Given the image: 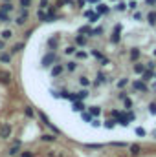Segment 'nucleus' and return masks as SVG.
<instances>
[{
	"label": "nucleus",
	"mask_w": 156,
	"mask_h": 157,
	"mask_svg": "<svg viewBox=\"0 0 156 157\" xmlns=\"http://www.w3.org/2000/svg\"><path fill=\"white\" fill-rule=\"evenodd\" d=\"M117 121H114V119H109V121H105V128H109V130H112L114 126H116Z\"/></svg>",
	"instance_id": "nucleus-29"
},
{
	"label": "nucleus",
	"mask_w": 156,
	"mask_h": 157,
	"mask_svg": "<svg viewBox=\"0 0 156 157\" xmlns=\"http://www.w3.org/2000/svg\"><path fill=\"white\" fill-rule=\"evenodd\" d=\"M90 126H94V128H99V126H101V121H99V119H92V121H90Z\"/></svg>",
	"instance_id": "nucleus-34"
},
{
	"label": "nucleus",
	"mask_w": 156,
	"mask_h": 157,
	"mask_svg": "<svg viewBox=\"0 0 156 157\" xmlns=\"http://www.w3.org/2000/svg\"><path fill=\"white\" fill-rule=\"evenodd\" d=\"M18 2H20L22 7H30V6H31V0H18Z\"/></svg>",
	"instance_id": "nucleus-41"
},
{
	"label": "nucleus",
	"mask_w": 156,
	"mask_h": 157,
	"mask_svg": "<svg viewBox=\"0 0 156 157\" xmlns=\"http://www.w3.org/2000/svg\"><path fill=\"white\" fill-rule=\"evenodd\" d=\"M112 115H114V117H119V115H121V113H119V112H117V110H114V112H112Z\"/></svg>",
	"instance_id": "nucleus-51"
},
{
	"label": "nucleus",
	"mask_w": 156,
	"mask_h": 157,
	"mask_svg": "<svg viewBox=\"0 0 156 157\" xmlns=\"http://www.w3.org/2000/svg\"><path fill=\"white\" fill-rule=\"evenodd\" d=\"M28 17H30V13H28V7H24V9H22V13L17 17V20H15V22H17L18 26H24V24H26V20H28Z\"/></svg>",
	"instance_id": "nucleus-5"
},
{
	"label": "nucleus",
	"mask_w": 156,
	"mask_h": 157,
	"mask_svg": "<svg viewBox=\"0 0 156 157\" xmlns=\"http://www.w3.org/2000/svg\"><path fill=\"white\" fill-rule=\"evenodd\" d=\"M97 13H99V15H107V13H109V7H107L105 4H99V6H97Z\"/></svg>",
	"instance_id": "nucleus-27"
},
{
	"label": "nucleus",
	"mask_w": 156,
	"mask_h": 157,
	"mask_svg": "<svg viewBox=\"0 0 156 157\" xmlns=\"http://www.w3.org/2000/svg\"><path fill=\"white\" fill-rule=\"evenodd\" d=\"M64 70H66V68H64L63 64H53V66H51V70H50V75H51L53 78H55V77H61Z\"/></svg>",
	"instance_id": "nucleus-3"
},
{
	"label": "nucleus",
	"mask_w": 156,
	"mask_h": 157,
	"mask_svg": "<svg viewBox=\"0 0 156 157\" xmlns=\"http://www.w3.org/2000/svg\"><path fill=\"white\" fill-rule=\"evenodd\" d=\"M86 2H90V4H96V2H97V0H86Z\"/></svg>",
	"instance_id": "nucleus-54"
},
{
	"label": "nucleus",
	"mask_w": 156,
	"mask_h": 157,
	"mask_svg": "<svg viewBox=\"0 0 156 157\" xmlns=\"http://www.w3.org/2000/svg\"><path fill=\"white\" fill-rule=\"evenodd\" d=\"M86 148H92V150H101L103 148V144H84Z\"/></svg>",
	"instance_id": "nucleus-38"
},
{
	"label": "nucleus",
	"mask_w": 156,
	"mask_h": 157,
	"mask_svg": "<svg viewBox=\"0 0 156 157\" xmlns=\"http://www.w3.org/2000/svg\"><path fill=\"white\" fill-rule=\"evenodd\" d=\"M0 62L9 64V62H11V53H2V55H0Z\"/></svg>",
	"instance_id": "nucleus-21"
},
{
	"label": "nucleus",
	"mask_w": 156,
	"mask_h": 157,
	"mask_svg": "<svg viewBox=\"0 0 156 157\" xmlns=\"http://www.w3.org/2000/svg\"><path fill=\"white\" fill-rule=\"evenodd\" d=\"M92 55H94V57H96V59H101V60H103V59H105V57H103V53H99V51H97V49H92Z\"/></svg>",
	"instance_id": "nucleus-36"
},
{
	"label": "nucleus",
	"mask_w": 156,
	"mask_h": 157,
	"mask_svg": "<svg viewBox=\"0 0 156 157\" xmlns=\"http://www.w3.org/2000/svg\"><path fill=\"white\" fill-rule=\"evenodd\" d=\"M79 86H81V88H88V86H90V78L88 77H79Z\"/></svg>",
	"instance_id": "nucleus-19"
},
{
	"label": "nucleus",
	"mask_w": 156,
	"mask_h": 157,
	"mask_svg": "<svg viewBox=\"0 0 156 157\" xmlns=\"http://www.w3.org/2000/svg\"><path fill=\"white\" fill-rule=\"evenodd\" d=\"M119 33H121V24H117L116 28H114V33H112V37H110L112 44H117V42H119Z\"/></svg>",
	"instance_id": "nucleus-7"
},
{
	"label": "nucleus",
	"mask_w": 156,
	"mask_h": 157,
	"mask_svg": "<svg viewBox=\"0 0 156 157\" xmlns=\"http://www.w3.org/2000/svg\"><path fill=\"white\" fill-rule=\"evenodd\" d=\"M105 82H107L105 73H97V77H96V86H101V84H105Z\"/></svg>",
	"instance_id": "nucleus-18"
},
{
	"label": "nucleus",
	"mask_w": 156,
	"mask_h": 157,
	"mask_svg": "<svg viewBox=\"0 0 156 157\" xmlns=\"http://www.w3.org/2000/svg\"><path fill=\"white\" fill-rule=\"evenodd\" d=\"M0 20H2V22H9L11 18H9V15H7V13H4V11H0Z\"/></svg>",
	"instance_id": "nucleus-33"
},
{
	"label": "nucleus",
	"mask_w": 156,
	"mask_h": 157,
	"mask_svg": "<svg viewBox=\"0 0 156 157\" xmlns=\"http://www.w3.org/2000/svg\"><path fill=\"white\" fill-rule=\"evenodd\" d=\"M20 157H33V152H28V150H26V152H22Z\"/></svg>",
	"instance_id": "nucleus-46"
},
{
	"label": "nucleus",
	"mask_w": 156,
	"mask_h": 157,
	"mask_svg": "<svg viewBox=\"0 0 156 157\" xmlns=\"http://www.w3.org/2000/svg\"><path fill=\"white\" fill-rule=\"evenodd\" d=\"M84 108H86V106H84L83 101H74V108H72L74 112H84Z\"/></svg>",
	"instance_id": "nucleus-12"
},
{
	"label": "nucleus",
	"mask_w": 156,
	"mask_h": 157,
	"mask_svg": "<svg viewBox=\"0 0 156 157\" xmlns=\"http://www.w3.org/2000/svg\"><path fill=\"white\" fill-rule=\"evenodd\" d=\"M149 113L151 115H156V102H151L149 104Z\"/></svg>",
	"instance_id": "nucleus-35"
},
{
	"label": "nucleus",
	"mask_w": 156,
	"mask_h": 157,
	"mask_svg": "<svg viewBox=\"0 0 156 157\" xmlns=\"http://www.w3.org/2000/svg\"><path fill=\"white\" fill-rule=\"evenodd\" d=\"M37 17H39L42 22H46V13H44V9H40L39 13H37Z\"/></svg>",
	"instance_id": "nucleus-40"
},
{
	"label": "nucleus",
	"mask_w": 156,
	"mask_h": 157,
	"mask_svg": "<svg viewBox=\"0 0 156 157\" xmlns=\"http://www.w3.org/2000/svg\"><path fill=\"white\" fill-rule=\"evenodd\" d=\"M64 68H66V70H68L70 73H74V71L77 70V62H74V60H72V62H68V64H66Z\"/></svg>",
	"instance_id": "nucleus-23"
},
{
	"label": "nucleus",
	"mask_w": 156,
	"mask_h": 157,
	"mask_svg": "<svg viewBox=\"0 0 156 157\" xmlns=\"http://www.w3.org/2000/svg\"><path fill=\"white\" fill-rule=\"evenodd\" d=\"M125 9H127V4H123V2H119L116 6V11H125Z\"/></svg>",
	"instance_id": "nucleus-39"
},
{
	"label": "nucleus",
	"mask_w": 156,
	"mask_h": 157,
	"mask_svg": "<svg viewBox=\"0 0 156 157\" xmlns=\"http://www.w3.org/2000/svg\"><path fill=\"white\" fill-rule=\"evenodd\" d=\"M125 86H129V78H127V77H121L119 80H117V88H119V90H123Z\"/></svg>",
	"instance_id": "nucleus-22"
},
{
	"label": "nucleus",
	"mask_w": 156,
	"mask_h": 157,
	"mask_svg": "<svg viewBox=\"0 0 156 157\" xmlns=\"http://www.w3.org/2000/svg\"><path fill=\"white\" fill-rule=\"evenodd\" d=\"M123 104H125V108H127V110H130V108H132V99L125 97V99H123Z\"/></svg>",
	"instance_id": "nucleus-31"
},
{
	"label": "nucleus",
	"mask_w": 156,
	"mask_h": 157,
	"mask_svg": "<svg viewBox=\"0 0 156 157\" xmlns=\"http://www.w3.org/2000/svg\"><path fill=\"white\" fill-rule=\"evenodd\" d=\"M22 49H24V42H18V44H15V46H13V49H11V55L18 53V51H22Z\"/></svg>",
	"instance_id": "nucleus-20"
},
{
	"label": "nucleus",
	"mask_w": 156,
	"mask_h": 157,
	"mask_svg": "<svg viewBox=\"0 0 156 157\" xmlns=\"http://www.w3.org/2000/svg\"><path fill=\"white\" fill-rule=\"evenodd\" d=\"M2 2H11V0H2Z\"/></svg>",
	"instance_id": "nucleus-55"
},
{
	"label": "nucleus",
	"mask_w": 156,
	"mask_h": 157,
	"mask_svg": "<svg viewBox=\"0 0 156 157\" xmlns=\"http://www.w3.org/2000/svg\"><path fill=\"white\" fill-rule=\"evenodd\" d=\"M4 42H6V40H0V49H4Z\"/></svg>",
	"instance_id": "nucleus-52"
},
{
	"label": "nucleus",
	"mask_w": 156,
	"mask_h": 157,
	"mask_svg": "<svg viewBox=\"0 0 156 157\" xmlns=\"http://www.w3.org/2000/svg\"><path fill=\"white\" fill-rule=\"evenodd\" d=\"M153 53H154V57H156V49H154V51H153Z\"/></svg>",
	"instance_id": "nucleus-56"
},
{
	"label": "nucleus",
	"mask_w": 156,
	"mask_h": 157,
	"mask_svg": "<svg viewBox=\"0 0 156 157\" xmlns=\"http://www.w3.org/2000/svg\"><path fill=\"white\" fill-rule=\"evenodd\" d=\"M40 139H42L44 143H55V139H57V137H55V133H44Z\"/></svg>",
	"instance_id": "nucleus-13"
},
{
	"label": "nucleus",
	"mask_w": 156,
	"mask_h": 157,
	"mask_svg": "<svg viewBox=\"0 0 156 157\" xmlns=\"http://www.w3.org/2000/svg\"><path fill=\"white\" fill-rule=\"evenodd\" d=\"M77 51V48L76 46H66V49H64V55H74Z\"/></svg>",
	"instance_id": "nucleus-28"
},
{
	"label": "nucleus",
	"mask_w": 156,
	"mask_h": 157,
	"mask_svg": "<svg viewBox=\"0 0 156 157\" xmlns=\"http://www.w3.org/2000/svg\"><path fill=\"white\" fill-rule=\"evenodd\" d=\"M55 62V51H50V53H46L44 57H42V68H48V66H51Z\"/></svg>",
	"instance_id": "nucleus-1"
},
{
	"label": "nucleus",
	"mask_w": 156,
	"mask_h": 157,
	"mask_svg": "<svg viewBox=\"0 0 156 157\" xmlns=\"http://www.w3.org/2000/svg\"><path fill=\"white\" fill-rule=\"evenodd\" d=\"M129 152H130V155H138L142 152V146L140 144H130L129 146Z\"/></svg>",
	"instance_id": "nucleus-14"
},
{
	"label": "nucleus",
	"mask_w": 156,
	"mask_h": 157,
	"mask_svg": "<svg viewBox=\"0 0 156 157\" xmlns=\"http://www.w3.org/2000/svg\"><path fill=\"white\" fill-rule=\"evenodd\" d=\"M88 95H90V93H88V90L84 88V90H79L77 93H76V99H77V101H84Z\"/></svg>",
	"instance_id": "nucleus-11"
},
{
	"label": "nucleus",
	"mask_w": 156,
	"mask_h": 157,
	"mask_svg": "<svg viewBox=\"0 0 156 157\" xmlns=\"http://www.w3.org/2000/svg\"><path fill=\"white\" fill-rule=\"evenodd\" d=\"M134 18H136V20H140V18H142V13H140V11H136V13H134Z\"/></svg>",
	"instance_id": "nucleus-50"
},
{
	"label": "nucleus",
	"mask_w": 156,
	"mask_h": 157,
	"mask_svg": "<svg viewBox=\"0 0 156 157\" xmlns=\"http://www.w3.org/2000/svg\"><path fill=\"white\" fill-rule=\"evenodd\" d=\"M39 7H40V9H46V7H48V0H40Z\"/></svg>",
	"instance_id": "nucleus-43"
},
{
	"label": "nucleus",
	"mask_w": 156,
	"mask_h": 157,
	"mask_svg": "<svg viewBox=\"0 0 156 157\" xmlns=\"http://www.w3.org/2000/svg\"><path fill=\"white\" fill-rule=\"evenodd\" d=\"M11 132H13V130H11L9 124H2V126H0V137H2V139H9V137H11Z\"/></svg>",
	"instance_id": "nucleus-6"
},
{
	"label": "nucleus",
	"mask_w": 156,
	"mask_h": 157,
	"mask_svg": "<svg viewBox=\"0 0 156 157\" xmlns=\"http://www.w3.org/2000/svg\"><path fill=\"white\" fill-rule=\"evenodd\" d=\"M39 117L42 119V122H44V124H46V126H48V128H50V130H51V132L55 133V135H59V133H61V132H59V128H55V126H53V124L50 122V119L46 117V115H44L42 112H39Z\"/></svg>",
	"instance_id": "nucleus-4"
},
{
	"label": "nucleus",
	"mask_w": 156,
	"mask_h": 157,
	"mask_svg": "<svg viewBox=\"0 0 156 157\" xmlns=\"http://www.w3.org/2000/svg\"><path fill=\"white\" fill-rule=\"evenodd\" d=\"M0 11H4V13H11V11H13V6H11V2H4V4L0 6Z\"/></svg>",
	"instance_id": "nucleus-15"
},
{
	"label": "nucleus",
	"mask_w": 156,
	"mask_h": 157,
	"mask_svg": "<svg viewBox=\"0 0 156 157\" xmlns=\"http://www.w3.org/2000/svg\"><path fill=\"white\" fill-rule=\"evenodd\" d=\"M117 97H119V99H121V101H123V99H125V97H127V91H123V90H121V91H119V95H117Z\"/></svg>",
	"instance_id": "nucleus-47"
},
{
	"label": "nucleus",
	"mask_w": 156,
	"mask_h": 157,
	"mask_svg": "<svg viewBox=\"0 0 156 157\" xmlns=\"http://www.w3.org/2000/svg\"><path fill=\"white\" fill-rule=\"evenodd\" d=\"M24 112H26V115H28V117H33V110H31V106H26V110H24Z\"/></svg>",
	"instance_id": "nucleus-42"
},
{
	"label": "nucleus",
	"mask_w": 156,
	"mask_h": 157,
	"mask_svg": "<svg viewBox=\"0 0 156 157\" xmlns=\"http://www.w3.org/2000/svg\"><path fill=\"white\" fill-rule=\"evenodd\" d=\"M112 146H117V148H123V146H127L125 143H112Z\"/></svg>",
	"instance_id": "nucleus-48"
},
{
	"label": "nucleus",
	"mask_w": 156,
	"mask_h": 157,
	"mask_svg": "<svg viewBox=\"0 0 156 157\" xmlns=\"http://www.w3.org/2000/svg\"><path fill=\"white\" fill-rule=\"evenodd\" d=\"M81 119L86 121V122H90V121L94 119V115H92V113H86V112H81Z\"/></svg>",
	"instance_id": "nucleus-30"
},
{
	"label": "nucleus",
	"mask_w": 156,
	"mask_h": 157,
	"mask_svg": "<svg viewBox=\"0 0 156 157\" xmlns=\"http://www.w3.org/2000/svg\"><path fill=\"white\" fill-rule=\"evenodd\" d=\"M145 2H147V4H149V6H151V4H154L156 0H145Z\"/></svg>",
	"instance_id": "nucleus-53"
},
{
	"label": "nucleus",
	"mask_w": 156,
	"mask_h": 157,
	"mask_svg": "<svg viewBox=\"0 0 156 157\" xmlns=\"http://www.w3.org/2000/svg\"><path fill=\"white\" fill-rule=\"evenodd\" d=\"M76 44H77V46H84V44H86V37H84V35H77V37H76Z\"/></svg>",
	"instance_id": "nucleus-26"
},
{
	"label": "nucleus",
	"mask_w": 156,
	"mask_h": 157,
	"mask_svg": "<svg viewBox=\"0 0 156 157\" xmlns=\"http://www.w3.org/2000/svg\"><path fill=\"white\" fill-rule=\"evenodd\" d=\"M0 82L9 84V82H11V73H9V71H0Z\"/></svg>",
	"instance_id": "nucleus-10"
},
{
	"label": "nucleus",
	"mask_w": 156,
	"mask_h": 157,
	"mask_svg": "<svg viewBox=\"0 0 156 157\" xmlns=\"http://www.w3.org/2000/svg\"><path fill=\"white\" fill-rule=\"evenodd\" d=\"M143 71H145V66H143L142 62H136V64H134V73H138V75H142Z\"/></svg>",
	"instance_id": "nucleus-17"
},
{
	"label": "nucleus",
	"mask_w": 156,
	"mask_h": 157,
	"mask_svg": "<svg viewBox=\"0 0 156 157\" xmlns=\"http://www.w3.org/2000/svg\"><path fill=\"white\" fill-rule=\"evenodd\" d=\"M48 44H50V46H53V48H55V46H57V37H51V39L48 40Z\"/></svg>",
	"instance_id": "nucleus-44"
},
{
	"label": "nucleus",
	"mask_w": 156,
	"mask_h": 157,
	"mask_svg": "<svg viewBox=\"0 0 156 157\" xmlns=\"http://www.w3.org/2000/svg\"><path fill=\"white\" fill-rule=\"evenodd\" d=\"M142 78H143V80H145V82H147V80H151V78H153V73H151V71H147V70H145V71H143V73H142Z\"/></svg>",
	"instance_id": "nucleus-32"
},
{
	"label": "nucleus",
	"mask_w": 156,
	"mask_h": 157,
	"mask_svg": "<svg viewBox=\"0 0 156 157\" xmlns=\"http://www.w3.org/2000/svg\"><path fill=\"white\" fill-rule=\"evenodd\" d=\"M132 88H134L136 91H142V93H147V91H149V88H147V84H145L143 78H142V80H134V82H132Z\"/></svg>",
	"instance_id": "nucleus-2"
},
{
	"label": "nucleus",
	"mask_w": 156,
	"mask_h": 157,
	"mask_svg": "<svg viewBox=\"0 0 156 157\" xmlns=\"http://www.w3.org/2000/svg\"><path fill=\"white\" fill-rule=\"evenodd\" d=\"M140 55H142V51H140V48H132V49H130V60H132V62H138V59H140Z\"/></svg>",
	"instance_id": "nucleus-8"
},
{
	"label": "nucleus",
	"mask_w": 156,
	"mask_h": 157,
	"mask_svg": "<svg viewBox=\"0 0 156 157\" xmlns=\"http://www.w3.org/2000/svg\"><path fill=\"white\" fill-rule=\"evenodd\" d=\"M76 55H77V59H83V60L86 59V53L84 51H76Z\"/></svg>",
	"instance_id": "nucleus-45"
},
{
	"label": "nucleus",
	"mask_w": 156,
	"mask_h": 157,
	"mask_svg": "<svg viewBox=\"0 0 156 157\" xmlns=\"http://www.w3.org/2000/svg\"><path fill=\"white\" fill-rule=\"evenodd\" d=\"M129 7H130V9H136V7H138V4H136V2H134V0H132V2H130V4H129Z\"/></svg>",
	"instance_id": "nucleus-49"
},
{
	"label": "nucleus",
	"mask_w": 156,
	"mask_h": 157,
	"mask_svg": "<svg viewBox=\"0 0 156 157\" xmlns=\"http://www.w3.org/2000/svg\"><path fill=\"white\" fill-rule=\"evenodd\" d=\"M18 152H20V141H15V143H13V146L9 148V152H7V154H9V155H17Z\"/></svg>",
	"instance_id": "nucleus-9"
},
{
	"label": "nucleus",
	"mask_w": 156,
	"mask_h": 157,
	"mask_svg": "<svg viewBox=\"0 0 156 157\" xmlns=\"http://www.w3.org/2000/svg\"><path fill=\"white\" fill-rule=\"evenodd\" d=\"M147 20H149V24H151V26H154V24H156V11H151V13L147 15Z\"/></svg>",
	"instance_id": "nucleus-24"
},
{
	"label": "nucleus",
	"mask_w": 156,
	"mask_h": 157,
	"mask_svg": "<svg viewBox=\"0 0 156 157\" xmlns=\"http://www.w3.org/2000/svg\"><path fill=\"white\" fill-rule=\"evenodd\" d=\"M88 112H90L94 117H99V115H101V108H99V106H88Z\"/></svg>",
	"instance_id": "nucleus-16"
},
{
	"label": "nucleus",
	"mask_w": 156,
	"mask_h": 157,
	"mask_svg": "<svg viewBox=\"0 0 156 157\" xmlns=\"http://www.w3.org/2000/svg\"><path fill=\"white\" fill-rule=\"evenodd\" d=\"M136 135H140V137H145V135H147V132H145L143 128H136Z\"/></svg>",
	"instance_id": "nucleus-37"
},
{
	"label": "nucleus",
	"mask_w": 156,
	"mask_h": 157,
	"mask_svg": "<svg viewBox=\"0 0 156 157\" xmlns=\"http://www.w3.org/2000/svg\"><path fill=\"white\" fill-rule=\"evenodd\" d=\"M11 37H13V31L11 29H4L2 31V40H9Z\"/></svg>",
	"instance_id": "nucleus-25"
}]
</instances>
